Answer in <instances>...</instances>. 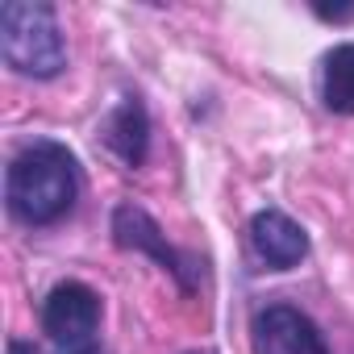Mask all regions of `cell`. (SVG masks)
I'll return each mask as SVG.
<instances>
[{"instance_id":"cell-3","label":"cell","mask_w":354,"mask_h":354,"mask_svg":"<svg viewBox=\"0 0 354 354\" xmlns=\"http://www.w3.org/2000/svg\"><path fill=\"white\" fill-rule=\"evenodd\" d=\"M100 292L84 279H59L42 300V333L59 346V354H84L100 333Z\"/></svg>"},{"instance_id":"cell-2","label":"cell","mask_w":354,"mask_h":354,"mask_svg":"<svg viewBox=\"0 0 354 354\" xmlns=\"http://www.w3.org/2000/svg\"><path fill=\"white\" fill-rule=\"evenodd\" d=\"M0 59L26 80H55L67 67V42L50 5L5 0L0 5Z\"/></svg>"},{"instance_id":"cell-9","label":"cell","mask_w":354,"mask_h":354,"mask_svg":"<svg viewBox=\"0 0 354 354\" xmlns=\"http://www.w3.org/2000/svg\"><path fill=\"white\" fill-rule=\"evenodd\" d=\"M317 17H325V21H354V9H317Z\"/></svg>"},{"instance_id":"cell-4","label":"cell","mask_w":354,"mask_h":354,"mask_svg":"<svg viewBox=\"0 0 354 354\" xmlns=\"http://www.w3.org/2000/svg\"><path fill=\"white\" fill-rule=\"evenodd\" d=\"M113 242H117L121 250H133V254L154 259L175 283H180L184 296L196 292V283H201V263H196L192 254H184L180 246H171L167 234L158 230V221H154L142 205H117V209H113Z\"/></svg>"},{"instance_id":"cell-7","label":"cell","mask_w":354,"mask_h":354,"mask_svg":"<svg viewBox=\"0 0 354 354\" xmlns=\"http://www.w3.org/2000/svg\"><path fill=\"white\" fill-rule=\"evenodd\" d=\"M250 250L271 271H292L308 259V234L283 209H259L250 217Z\"/></svg>"},{"instance_id":"cell-1","label":"cell","mask_w":354,"mask_h":354,"mask_svg":"<svg viewBox=\"0 0 354 354\" xmlns=\"http://www.w3.org/2000/svg\"><path fill=\"white\" fill-rule=\"evenodd\" d=\"M80 201V162L55 138L26 142L5 167V209L26 230L59 225Z\"/></svg>"},{"instance_id":"cell-5","label":"cell","mask_w":354,"mask_h":354,"mask_svg":"<svg viewBox=\"0 0 354 354\" xmlns=\"http://www.w3.org/2000/svg\"><path fill=\"white\" fill-rule=\"evenodd\" d=\"M250 350L254 354H329L325 333L296 304H263L250 317Z\"/></svg>"},{"instance_id":"cell-10","label":"cell","mask_w":354,"mask_h":354,"mask_svg":"<svg viewBox=\"0 0 354 354\" xmlns=\"http://www.w3.org/2000/svg\"><path fill=\"white\" fill-rule=\"evenodd\" d=\"M9 354H38V350H34V342H26V337H13V342H9Z\"/></svg>"},{"instance_id":"cell-8","label":"cell","mask_w":354,"mask_h":354,"mask_svg":"<svg viewBox=\"0 0 354 354\" xmlns=\"http://www.w3.org/2000/svg\"><path fill=\"white\" fill-rule=\"evenodd\" d=\"M321 104L337 117H354V42H337L321 59V80H317Z\"/></svg>"},{"instance_id":"cell-6","label":"cell","mask_w":354,"mask_h":354,"mask_svg":"<svg viewBox=\"0 0 354 354\" xmlns=\"http://www.w3.org/2000/svg\"><path fill=\"white\" fill-rule=\"evenodd\" d=\"M96 138H100V146H104L121 167L138 171V167L146 162V154H150V113H146L142 96L125 92V96L100 117Z\"/></svg>"},{"instance_id":"cell-11","label":"cell","mask_w":354,"mask_h":354,"mask_svg":"<svg viewBox=\"0 0 354 354\" xmlns=\"http://www.w3.org/2000/svg\"><path fill=\"white\" fill-rule=\"evenodd\" d=\"M188 354H201V350H188Z\"/></svg>"}]
</instances>
